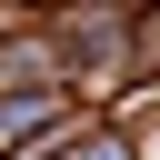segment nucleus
<instances>
[{"label": "nucleus", "mask_w": 160, "mask_h": 160, "mask_svg": "<svg viewBox=\"0 0 160 160\" xmlns=\"http://www.w3.org/2000/svg\"><path fill=\"white\" fill-rule=\"evenodd\" d=\"M130 60H140V80L160 70V10H140V20H130Z\"/></svg>", "instance_id": "f03ea898"}, {"label": "nucleus", "mask_w": 160, "mask_h": 160, "mask_svg": "<svg viewBox=\"0 0 160 160\" xmlns=\"http://www.w3.org/2000/svg\"><path fill=\"white\" fill-rule=\"evenodd\" d=\"M50 160H130V140H120V130H90V120H80V130H70V140H60Z\"/></svg>", "instance_id": "f257e3e1"}]
</instances>
